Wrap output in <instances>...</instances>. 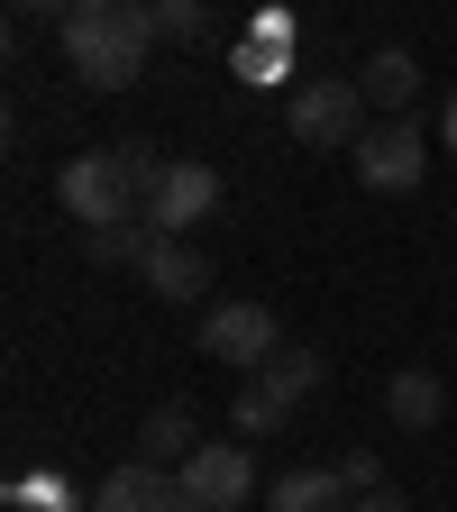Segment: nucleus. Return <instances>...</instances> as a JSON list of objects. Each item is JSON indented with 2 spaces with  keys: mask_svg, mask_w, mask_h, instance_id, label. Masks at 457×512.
Returning a JSON list of instances; mask_svg holds the SVG:
<instances>
[{
  "mask_svg": "<svg viewBox=\"0 0 457 512\" xmlns=\"http://www.w3.org/2000/svg\"><path fill=\"white\" fill-rule=\"evenodd\" d=\"M55 46L92 92H128V83H147V55L165 37H156L147 0H74V19L55 28Z\"/></svg>",
  "mask_w": 457,
  "mask_h": 512,
  "instance_id": "1",
  "label": "nucleus"
},
{
  "mask_svg": "<svg viewBox=\"0 0 457 512\" xmlns=\"http://www.w3.org/2000/svg\"><path fill=\"white\" fill-rule=\"evenodd\" d=\"M55 202L74 229H110V220H147L138 174H128V147H83L74 165L55 174Z\"/></svg>",
  "mask_w": 457,
  "mask_h": 512,
  "instance_id": "2",
  "label": "nucleus"
},
{
  "mask_svg": "<svg viewBox=\"0 0 457 512\" xmlns=\"http://www.w3.org/2000/svg\"><path fill=\"white\" fill-rule=\"evenodd\" d=\"M366 110H375V101H366L357 74H311V83L284 92V128H293V147H357L366 128H375Z\"/></svg>",
  "mask_w": 457,
  "mask_h": 512,
  "instance_id": "3",
  "label": "nucleus"
},
{
  "mask_svg": "<svg viewBox=\"0 0 457 512\" xmlns=\"http://www.w3.org/2000/svg\"><path fill=\"white\" fill-rule=\"evenodd\" d=\"M174 476H183V503L192 512H247L256 503V448L247 439H202Z\"/></svg>",
  "mask_w": 457,
  "mask_h": 512,
  "instance_id": "4",
  "label": "nucleus"
},
{
  "mask_svg": "<svg viewBox=\"0 0 457 512\" xmlns=\"http://www.w3.org/2000/svg\"><path fill=\"white\" fill-rule=\"evenodd\" d=\"M275 348H284V330H275V311H266V302L229 293V302L202 311V357H211V366H247V375H256Z\"/></svg>",
  "mask_w": 457,
  "mask_h": 512,
  "instance_id": "5",
  "label": "nucleus"
},
{
  "mask_svg": "<svg viewBox=\"0 0 457 512\" xmlns=\"http://www.w3.org/2000/svg\"><path fill=\"white\" fill-rule=\"evenodd\" d=\"M348 165H357V183H366V192H421V174H430L421 119H375L366 138L348 147Z\"/></svg>",
  "mask_w": 457,
  "mask_h": 512,
  "instance_id": "6",
  "label": "nucleus"
},
{
  "mask_svg": "<svg viewBox=\"0 0 457 512\" xmlns=\"http://www.w3.org/2000/svg\"><path fill=\"white\" fill-rule=\"evenodd\" d=\"M220 211V165H202V156H174L165 174H156V192H147V220L165 229V238H192Z\"/></svg>",
  "mask_w": 457,
  "mask_h": 512,
  "instance_id": "7",
  "label": "nucleus"
},
{
  "mask_svg": "<svg viewBox=\"0 0 457 512\" xmlns=\"http://www.w3.org/2000/svg\"><path fill=\"white\" fill-rule=\"evenodd\" d=\"M92 512H192V503H183V476H174V467H147V458H128L119 476H101Z\"/></svg>",
  "mask_w": 457,
  "mask_h": 512,
  "instance_id": "8",
  "label": "nucleus"
},
{
  "mask_svg": "<svg viewBox=\"0 0 457 512\" xmlns=\"http://www.w3.org/2000/svg\"><path fill=\"white\" fill-rule=\"evenodd\" d=\"M138 275H147L156 302H192V293H211V256H202V238H165L156 229V247L138 256Z\"/></svg>",
  "mask_w": 457,
  "mask_h": 512,
  "instance_id": "9",
  "label": "nucleus"
},
{
  "mask_svg": "<svg viewBox=\"0 0 457 512\" xmlns=\"http://www.w3.org/2000/svg\"><path fill=\"white\" fill-rule=\"evenodd\" d=\"M229 74H238V83H284V74H293V19H284V10H266V19L238 37Z\"/></svg>",
  "mask_w": 457,
  "mask_h": 512,
  "instance_id": "10",
  "label": "nucleus"
},
{
  "mask_svg": "<svg viewBox=\"0 0 457 512\" xmlns=\"http://www.w3.org/2000/svg\"><path fill=\"white\" fill-rule=\"evenodd\" d=\"M384 412H394V430H439L448 421V384L430 375V366H394V384H384Z\"/></svg>",
  "mask_w": 457,
  "mask_h": 512,
  "instance_id": "11",
  "label": "nucleus"
},
{
  "mask_svg": "<svg viewBox=\"0 0 457 512\" xmlns=\"http://www.w3.org/2000/svg\"><path fill=\"white\" fill-rule=\"evenodd\" d=\"M247 384H266V394H275L284 412H302V403L320 394V384H330V357H320V348H275V357L256 366Z\"/></svg>",
  "mask_w": 457,
  "mask_h": 512,
  "instance_id": "12",
  "label": "nucleus"
},
{
  "mask_svg": "<svg viewBox=\"0 0 457 512\" xmlns=\"http://www.w3.org/2000/svg\"><path fill=\"white\" fill-rule=\"evenodd\" d=\"M357 83H366V101H375L384 119H403V110L421 101V55H403V46H375Z\"/></svg>",
  "mask_w": 457,
  "mask_h": 512,
  "instance_id": "13",
  "label": "nucleus"
},
{
  "mask_svg": "<svg viewBox=\"0 0 457 512\" xmlns=\"http://www.w3.org/2000/svg\"><path fill=\"white\" fill-rule=\"evenodd\" d=\"M266 503L275 512H357V494L339 485V467H284Z\"/></svg>",
  "mask_w": 457,
  "mask_h": 512,
  "instance_id": "14",
  "label": "nucleus"
},
{
  "mask_svg": "<svg viewBox=\"0 0 457 512\" xmlns=\"http://www.w3.org/2000/svg\"><path fill=\"white\" fill-rule=\"evenodd\" d=\"M192 448H202L192 412H183V403H156V412H147V430H138V458H147V467H183Z\"/></svg>",
  "mask_w": 457,
  "mask_h": 512,
  "instance_id": "15",
  "label": "nucleus"
},
{
  "mask_svg": "<svg viewBox=\"0 0 457 512\" xmlns=\"http://www.w3.org/2000/svg\"><path fill=\"white\" fill-rule=\"evenodd\" d=\"M156 247V220H110V229H83V256L92 266H138Z\"/></svg>",
  "mask_w": 457,
  "mask_h": 512,
  "instance_id": "16",
  "label": "nucleus"
},
{
  "mask_svg": "<svg viewBox=\"0 0 457 512\" xmlns=\"http://www.w3.org/2000/svg\"><path fill=\"white\" fill-rule=\"evenodd\" d=\"M10 512H92V503H74L64 467H37V476H19V485H10Z\"/></svg>",
  "mask_w": 457,
  "mask_h": 512,
  "instance_id": "17",
  "label": "nucleus"
},
{
  "mask_svg": "<svg viewBox=\"0 0 457 512\" xmlns=\"http://www.w3.org/2000/svg\"><path fill=\"white\" fill-rule=\"evenodd\" d=\"M147 10H156L165 46H202V28H211V0H147Z\"/></svg>",
  "mask_w": 457,
  "mask_h": 512,
  "instance_id": "18",
  "label": "nucleus"
},
{
  "mask_svg": "<svg viewBox=\"0 0 457 512\" xmlns=\"http://www.w3.org/2000/svg\"><path fill=\"white\" fill-rule=\"evenodd\" d=\"M229 421H238V439H275V430H284L293 412H284V403L266 394V384H247V394L229 403Z\"/></svg>",
  "mask_w": 457,
  "mask_h": 512,
  "instance_id": "19",
  "label": "nucleus"
},
{
  "mask_svg": "<svg viewBox=\"0 0 457 512\" xmlns=\"http://www.w3.org/2000/svg\"><path fill=\"white\" fill-rule=\"evenodd\" d=\"M339 485L348 494H375L384 485V458H375V448H348V458H339Z\"/></svg>",
  "mask_w": 457,
  "mask_h": 512,
  "instance_id": "20",
  "label": "nucleus"
},
{
  "mask_svg": "<svg viewBox=\"0 0 457 512\" xmlns=\"http://www.w3.org/2000/svg\"><path fill=\"white\" fill-rule=\"evenodd\" d=\"M10 19H19V28H37V19L64 28V19H74V0H10Z\"/></svg>",
  "mask_w": 457,
  "mask_h": 512,
  "instance_id": "21",
  "label": "nucleus"
},
{
  "mask_svg": "<svg viewBox=\"0 0 457 512\" xmlns=\"http://www.w3.org/2000/svg\"><path fill=\"white\" fill-rule=\"evenodd\" d=\"M357 512H412V494L403 485H375V494H357Z\"/></svg>",
  "mask_w": 457,
  "mask_h": 512,
  "instance_id": "22",
  "label": "nucleus"
},
{
  "mask_svg": "<svg viewBox=\"0 0 457 512\" xmlns=\"http://www.w3.org/2000/svg\"><path fill=\"white\" fill-rule=\"evenodd\" d=\"M439 147L457 156V92H448V110H439Z\"/></svg>",
  "mask_w": 457,
  "mask_h": 512,
  "instance_id": "23",
  "label": "nucleus"
}]
</instances>
